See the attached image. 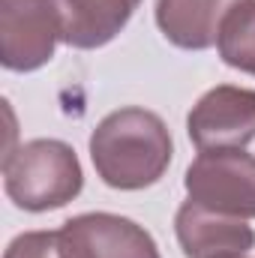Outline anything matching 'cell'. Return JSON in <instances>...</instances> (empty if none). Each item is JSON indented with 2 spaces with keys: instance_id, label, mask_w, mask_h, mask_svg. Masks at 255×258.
<instances>
[{
  "instance_id": "277c9868",
  "label": "cell",
  "mask_w": 255,
  "mask_h": 258,
  "mask_svg": "<svg viewBox=\"0 0 255 258\" xmlns=\"http://www.w3.org/2000/svg\"><path fill=\"white\" fill-rule=\"evenodd\" d=\"M60 24L51 0H0V63L36 72L54 57Z\"/></svg>"
},
{
  "instance_id": "9c48e42d",
  "label": "cell",
  "mask_w": 255,
  "mask_h": 258,
  "mask_svg": "<svg viewBox=\"0 0 255 258\" xmlns=\"http://www.w3.org/2000/svg\"><path fill=\"white\" fill-rule=\"evenodd\" d=\"M243 0H156V24L162 36L186 51L213 48L225 15Z\"/></svg>"
},
{
  "instance_id": "6da1fadb",
  "label": "cell",
  "mask_w": 255,
  "mask_h": 258,
  "mask_svg": "<svg viewBox=\"0 0 255 258\" xmlns=\"http://www.w3.org/2000/svg\"><path fill=\"white\" fill-rule=\"evenodd\" d=\"M174 141L156 111L129 105L105 114L90 132V159L111 189L135 192L153 186L171 165Z\"/></svg>"
},
{
  "instance_id": "8992f818",
  "label": "cell",
  "mask_w": 255,
  "mask_h": 258,
  "mask_svg": "<svg viewBox=\"0 0 255 258\" xmlns=\"http://www.w3.org/2000/svg\"><path fill=\"white\" fill-rule=\"evenodd\" d=\"M57 231L66 258H162L153 234L117 213H78Z\"/></svg>"
},
{
  "instance_id": "5b68a950",
  "label": "cell",
  "mask_w": 255,
  "mask_h": 258,
  "mask_svg": "<svg viewBox=\"0 0 255 258\" xmlns=\"http://www.w3.org/2000/svg\"><path fill=\"white\" fill-rule=\"evenodd\" d=\"M186 132L198 150L246 147L255 138V90L237 84L207 90L192 105Z\"/></svg>"
},
{
  "instance_id": "8fae6325",
  "label": "cell",
  "mask_w": 255,
  "mask_h": 258,
  "mask_svg": "<svg viewBox=\"0 0 255 258\" xmlns=\"http://www.w3.org/2000/svg\"><path fill=\"white\" fill-rule=\"evenodd\" d=\"M3 258H66L60 231H24L6 246Z\"/></svg>"
},
{
  "instance_id": "7a4b0ae2",
  "label": "cell",
  "mask_w": 255,
  "mask_h": 258,
  "mask_svg": "<svg viewBox=\"0 0 255 258\" xmlns=\"http://www.w3.org/2000/svg\"><path fill=\"white\" fill-rule=\"evenodd\" d=\"M81 186V162L60 138H33L3 156V189L27 213L66 207Z\"/></svg>"
},
{
  "instance_id": "30bf717a",
  "label": "cell",
  "mask_w": 255,
  "mask_h": 258,
  "mask_svg": "<svg viewBox=\"0 0 255 258\" xmlns=\"http://www.w3.org/2000/svg\"><path fill=\"white\" fill-rule=\"evenodd\" d=\"M216 51L225 66L255 75V0L237 3L225 15V21L219 27Z\"/></svg>"
},
{
  "instance_id": "52a82bcc",
  "label": "cell",
  "mask_w": 255,
  "mask_h": 258,
  "mask_svg": "<svg viewBox=\"0 0 255 258\" xmlns=\"http://www.w3.org/2000/svg\"><path fill=\"white\" fill-rule=\"evenodd\" d=\"M174 234L186 258H246L255 246V231L246 219L207 210L195 201L180 204Z\"/></svg>"
},
{
  "instance_id": "3957f363",
  "label": "cell",
  "mask_w": 255,
  "mask_h": 258,
  "mask_svg": "<svg viewBox=\"0 0 255 258\" xmlns=\"http://www.w3.org/2000/svg\"><path fill=\"white\" fill-rule=\"evenodd\" d=\"M183 186L189 201L237 219H255V156L243 147L198 150Z\"/></svg>"
},
{
  "instance_id": "ba28073f",
  "label": "cell",
  "mask_w": 255,
  "mask_h": 258,
  "mask_svg": "<svg viewBox=\"0 0 255 258\" xmlns=\"http://www.w3.org/2000/svg\"><path fill=\"white\" fill-rule=\"evenodd\" d=\"M51 6L57 12L60 42L93 51L108 45L126 27L141 0H51Z\"/></svg>"
}]
</instances>
